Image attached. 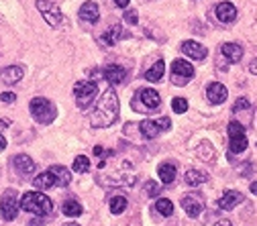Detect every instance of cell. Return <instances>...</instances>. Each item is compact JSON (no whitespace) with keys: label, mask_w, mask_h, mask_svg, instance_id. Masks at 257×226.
Returning a JSON list of instances; mask_svg holds the SVG:
<instances>
[{"label":"cell","mask_w":257,"mask_h":226,"mask_svg":"<svg viewBox=\"0 0 257 226\" xmlns=\"http://www.w3.org/2000/svg\"><path fill=\"white\" fill-rule=\"evenodd\" d=\"M119 120V98L113 88H109L106 92L98 98L94 112L90 116V124L94 128H106Z\"/></svg>","instance_id":"1"},{"label":"cell","mask_w":257,"mask_h":226,"mask_svg":"<svg viewBox=\"0 0 257 226\" xmlns=\"http://www.w3.org/2000/svg\"><path fill=\"white\" fill-rule=\"evenodd\" d=\"M20 208L25 212H31L39 218L43 216H49L53 210V202L41 192H27L20 196Z\"/></svg>","instance_id":"2"},{"label":"cell","mask_w":257,"mask_h":226,"mask_svg":"<svg viewBox=\"0 0 257 226\" xmlns=\"http://www.w3.org/2000/svg\"><path fill=\"white\" fill-rule=\"evenodd\" d=\"M29 108H31L33 118L39 124H49L55 118V114H57L55 104L51 100H47V98H33L31 104H29Z\"/></svg>","instance_id":"3"},{"label":"cell","mask_w":257,"mask_h":226,"mask_svg":"<svg viewBox=\"0 0 257 226\" xmlns=\"http://www.w3.org/2000/svg\"><path fill=\"white\" fill-rule=\"evenodd\" d=\"M35 4H37L39 12L43 14V18H45V22L49 27H53V29L61 27L63 12H61V8L53 2V0H35Z\"/></svg>","instance_id":"4"},{"label":"cell","mask_w":257,"mask_h":226,"mask_svg":"<svg viewBox=\"0 0 257 226\" xmlns=\"http://www.w3.org/2000/svg\"><path fill=\"white\" fill-rule=\"evenodd\" d=\"M74 94H76V104L80 108H86L94 102V98L98 94V84L96 82H76Z\"/></svg>","instance_id":"5"},{"label":"cell","mask_w":257,"mask_h":226,"mask_svg":"<svg viewBox=\"0 0 257 226\" xmlns=\"http://www.w3.org/2000/svg\"><path fill=\"white\" fill-rule=\"evenodd\" d=\"M18 208H20V200H18V194L14 190H6L0 198V212H2V218L4 220H14L16 214H18Z\"/></svg>","instance_id":"6"},{"label":"cell","mask_w":257,"mask_h":226,"mask_svg":"<svg viewBox=\"0 0 257 226\" xmlns=\"http://www.w3.org/2000/svg\"><path fill=\"white\" fill-rule=\"evenodd\" d=\"M194 78V67H192V63H188L186 59H174V63H171V80H174V84L178 86H186L188 80Z\"/></svg>","instance_id":"7"},{"label":"cell","mask_w":257,"mask_h":226,"mask_svg":"<svg viewBox=\"0 0 257 226\" xmlns=\"http://www.w3.org/2000/svg\"><path fill=\"white\" fill-rule=\"evenodd\" d=\"M169 126H171V120H169L167 116H163V118H159V120H143V122L139 124L141 134H143L145 139H155L161 130H167Z\"/></svg>","instance_id":"8"},{"label":"cell","mask_w":257,"mask_h":226,"mask_svg":"<svg viewBox=\"0 0 257 226\" xmlns=\"http://www.w3.org/2000/svg\"><path fill=\"white\" fill-rule=\"evenodd\" d=\"M182 208L190 218H198L200 212L204 210V198L202 194H188L182 198Z\"/></svg>","instance_id":"9"},{"label":"cell","mask_w":257,"mask_h":226,"mask_svg":"<svg viewBox=\"0 0 257 226\" xmlns=\"http://www.w3.org/2000/svg\"><path fill=\"white\" fill-rule=\"evenodd\" d=\"M12 165H14V169H16V173L20 177H31L35 173V169H37L35 161L31 159L29 155H16L12 159Z\"/></svg>","instance_id":"10"},{"label":"cell","mask_w":257,"mask_h":226,"mask_svg":"<svg viewBox=\"0 0 257 226\" xmlns=\"http://www.w3.org/2000/svg\"><path fill=\"white\" fill-rule=\"evenodd\" d=\"M135 100H141L143 102V108H149V110H153V108H157L161 104V98H159V94L155 92L153 88L139 90V92L135 94Z\"/></svg>","instance_id":"11"},{"label":"cell","mask_w":257,"mask_h":226,"mask_svg":"<svg viewBox=\"0 0 257 226\" xmlns=\"http://www.w3.org/2000/svg\"><path fill=\"white\" fill-rule=\"evenodd\" d=\"M182 53L192 57L194 61H200V59H204L208 55V49L204 47V45L196 43V41H184L182 43Z\"/></svg>","instance_id":"12"},{"label":"cell","mask_w":257,"mask_h":226,"mask_svg":"<svg viewBox=\"0 0 257 226\" xmlns=\"http://www.w3.org/2000/svg\"><path fill=\"white\" fill-rule=\"evenodd\" d=\"M229 92H227V88L221 84V82H212L208 88H206V98L210 104H223L227 100Z\"/></svg>","instance_id":"13"},{"label":"cell","mask_w":257,"mask_h":226,"mask_svg":"<svg viewBox=\"0 0 257 226\" xmlns=\"http://www.w3.org/2000/svg\"><path fill=\"white\" fill-rule=\"evenodd\" d=\"M241 200H243L241 192H237V190H229V192H225V194H223V198L217 202V206H219L221 210L229 212V210H233L237 204H241Z\"/></svg>","instance_id":"14"},{"label":"cell","mask_w":257,"mask_h":226,"mask_svg":"<svg viewBox=\"0 0 257 226\" xmlns=\"http://www.w3.org/2000/svg\"><path fill=\"white\" fill-rule=\"evenodd\" d=\"M102 78L109 82V84H121L125 78H127V70L123 65H106L102 70Z\"/></svg>","instance_id":"15"},{"label":"cell","mask_w":257,"mask_h":226,"mask_svg":"<svg viewBox=\"0 0 257 226\" xmlns=\"http://www.w3.org/2000/svg\"><path fill=\"white\" fill-rule=\"evenodd\" d=\"M80 18L84 20V22H90V25H96L98 22V18H100V8H98V4L96 2H84L82 6H80Z\"/></svg>","instance_id":"16"},{"label":"cell","mask_w":257,"mask_h":226,"mask_svg":"<svg viewBox=\"0 0 257 226\" xmlns=\"http://www.w3.org/2000/svg\"><path fill=\"white\" fill-rule=\"evenodd\" d=\"M23 76H25L23 67H18V65H8V67H4V70L0 72V82L6 84V86H12V84H16V82L23 80Z\"/></svg>","instance_id":"17"},{"label":"cell","mask_w":257,"mask_h":226,"mask_svg":"<svg viewBox=\"0 0 257 226\" xmlns=\"http://www.w3.org/2000/svg\"><path fill=\"white\" fill-rule=\"evenodd\" d=\"M221 55L231 63H239L243 57V49L237 43H225V45H221Z\"/></svg>","instance_id":"18"},{"label":"cell","mask_w":257,"mask_h":226,"mask_svg":"<svg viewBox=\"0 0 257 226\" xmlns=\"http://www.w3.org/2000/svg\"><path fill=\"white\" fill-rule=\"evenodd\" d=\"M214 12H217V18L221 22H233L235 18H237V8H235L231 2H219L217 8H214Z\"/></svg>","instance_id":"19"},{"label":"cell","mask_w":257,"mask_h":226,"mask_svg":"<svg viewBox=\"0 0 257 226\" xmlns=\"http://www.w3.org/2000/svg\"><path fill=\"white\" fill-rule=\"evenodd\" d=\"M184 182L188 186H192V188H198V186L208 182V175L204 171H200V169H188L186 175H184Z\"/></svg>","instance_id":"20"},{"label":"cell","mask_w":257,"mask_h":226,"mask_svg":"<svg viewBox=\"0 0 257 226\" xmlns=\"http://www.w3.org/2000/svg\"><path fill=\"white\" fill-rule=\"evenodd\" d=\"M33 186H35L37 190H49V188L57 186V179H55V175H53L51 171H45V173H39V175L33 179Z\"/></svg>","instance_id":"21"},{"label":"cell","mask_w":257,"mask_h":226,"mask_svg":"<svg viewBox=\"0 0 257 226\" xmlns=\"http://www.w3.org/2000/svg\"><path fill=\"white\" fill-rule=\"evenodd\" d=\"M123 37H125L123 27H121V25H113L111 29H106V31H104V35H102V39H100V41H102L104 45H117Z\"/></svg>","instance_id":"22"},{"label":"cell","mask_w":257,"mask_h":226,"mask_svg":"<svg viewBox=\"0 0 257 226\" xmlns=\"http://www.w3.org/2000/svg\"><path fill=\"white\" fill-rule=\"evenodd\" d=\"M163 74H165V63L159 59V61H155V63L145 72V80H147V82H159V80L163 78Z\"/></svg>","instance_id":"23"},{"label":"cell","mask_w":257,"mask_h":226,"mask_svg":"<svg viewBox=\"0 0 257 226\" xmlns=\"http://www.w3.org/2000/svg\"><path fill=\"white\" fill-rule=\"evenodd\" d=\"M49 171L55 175V179H57V186H61V188H66V186L72 182V173H70L66 167H63V165H53Z\"/></svg>","instance_id":"24"},{"label":"cell","mask_w":257,"mask_h":226,"mask_svg":"<svg viewBox=\"0 0 257 226\" xmlns=\"http://www.w3.org/2000/svg\"><path fill=\"white\" fill-rule=\"evenodd\" d=\"M157 171H159V179L163 184H171L176 179V165L174 163H161Z\"/></svg>","instance_id":"25"},{"label":"cell","mask_w":257,"mask_h":226,"mask_svg":"<svg viewBox=\"0 0 257 226\" xmlns=\"http://www.w3.org/2000/svg\"><path fill=\"white\" fill-rule=\"evenodd\" d=\"M82 204L78 200H68V202H63V206H61V212L66 214V216H70V218H74V216H80L82 214Z\"/></svg>","instance_id":"26"},{"label":"cell","mask_w":257,"mask_h":226,"mask_svg":"<svg viewBox=\"0 0 257 226\" xmlns=\"http://www.w3.org/2000/svg\"><path fill=\"white\" fill-rule=\"evenodd\" d=\"M229 149H231V153H243V151L247 149V137H245V134H239V137H231Z\"/></svg>","instance_id":"27"},{"label":"cell","mask_w":257,"mask_h":226,"mask_svg":"<svg viewBox=\"0 0 257 226\" xmlns=\"http://www.w3.org/2000/svg\"><path fill=\"white\" fill-rule=\"evenodd\" d=\"M155 210L161 216H171V214H174V204H171V200H167V198H159L155 202Z\"/></svg>","instance_id":"28"},{"label":"cell","mask_w":257,"mask_h":226,"mask_svg":"<svg viewBox=\"0 0 257 226\" xmlns=\"http://www.w3.org/2000/svg\"><path fill=\"white\" fill-rule=\"evenodd\" d=\"M109 206H111L113 214H123L125 208H127V198L125 196H113L111 202H109Z\"/></svg>","instance_id":"29"},{"label":"cell","mask_w":257,"mask_h":226,"mask_svg":"<svg viewBox=\"0 0 257 226\" xmlns=\"http://www.w3.org/2000/svg\"><path fill=\"white\" fill-rule=\"evenodd\" d=\"M196 153H198V157H200L202 161H212L214 159V149H212V145L208 141L200 143V147L196 149Z\"/></svg>","instance_id":"30"},{"label":"cell","mask_w":257,"mask_h":226,"mask_svg":"<svg viewBox=\"0 0 257 226\" xmlns=\"http://www.w3.org/2000/svg\"><path fill=\"white\" fill-rule=\"evenodd\" d=\"M74 171L76 173H86V171H90V159L86 155H78L76 159H74Z\"/></svg>","instance_id":"31"},{"label":"cell","mask_w":257,"mask_h":226,"mask_svg":"<svg viewBox=\"0 0 257 226\" xmlns=\"http://www.w3.org/2000/svg\"><path fill=\"white\" fill-rule=\"evenodd\" d=\"M143 192L147 198H157L159 196V184L153 182V179H147L145 186H143Z\"/></svg>","instance_id":"32"},{"label":"cell","mask_w":257,"mask_h":226,"mask_svg":"<svg viewBox=\"0 0 257 226\" xmlns=\"http://www.w3.org/2000/svg\"><path fill=\"white\" fill-rule=\"evenodd\" d=\"M171 108H174L176 114H184V112L188 110V102H186V98H174V100H171Z\"/></svg>","instance_id":"33"},{"label":"cell","mask_w":257,"mask_h":226,"mask_svg":"<svg viewBox=\"0 0 257 226\" xmlns=\"http://www.w3.org/2000/svg\"><path fill=\"white\" fill-rule=\"evenodd\" d=\"M239 134H245V126L237 120L229 122V137H239Z\"/></svg>","instance_id":"34"},{"label":"cell","mask_w":257,"mask_h":226,"mask_svg":"<svg viewBox=\"0 0 257 226\" xmlns=\"http://www.w3.org/2000/svg\"><path fill=\"white\" fill-rule=\"evenodd\" d=\"M123 18H125V22H128V25H137V22H139V18H137V12H135V10H125Z\"/></svg>","instance_id":"35"},{"label":"cell","mask_w":257,"mask_h":226,"mask_svg":"<svg viewBox=\"0 0 257 226\" xmlns=\"http://www.w3.org/2000/svg\"><path fill=\"white\" fill-rule=\"evenodd\" d=\"M249 106H251V102H249L247 98H239L237 102H235V106H233V110H235V112H241V110H247Z\"/></svg>","instance_id":"36"},{"label":"cell","mask_w":257,"mask_h":226,"mask_svg":"<svg viewBox=\"0 0 257 226\" xmlns=\"http://www.w3.org/2000/svg\"><path fill=\"white\" fill-rule=\"evenodd\" d=\"M14 100H16V96L12 92H2L0 94V102H4V104H12Z\"/></svg>","instance_id":"37"},{"label":"cell","mask_w":257,"mask_h":226,"mask_svg":"<svg viewBox=\"0 0 257 226\" xmlns=\"http://www.w3.org/2000/svg\"><path fill=\"white\" fill-rule=\"evenodd\" d=\"M128 2H131V0H115V4H117V6H121V8H127V6H128Z\"/></svg>","instance_id":"38"},{"label":"cell","mask_w":257,"mask_h":226,"mask_svg":"<svg viewBox=\"0 0 257 226\" xmlns=\"http://www.w3.org/2000/svg\"><path fill=\"white\" fill-rule=\"evenodd\" d=\"M249 72H251V74H255V76H257V59H253V61H251V63H249Z\"/></svg>","instance_id":"39"},{"label":"cell","mask_w":257,"mask_h":226,"mask_svg":"<svg viewBox=\"0 0 257 226\" xmlns=\"http://www.w3.org/2000/svg\"><path fill=\"white\" fill-rule=\"evenodd\" d=\"M214 226H233V222H231V220H219Z\"/></svg>","instance_id":"40"},{"label":"cell","mask_w":257,"mask_h":226,"mask_svg":"<svg viewBox=\"0 0 257 226\" xmlns=\"http://www.w3.org/2000/svg\"><path fill=\"white\" fill-rule=\"evenodd\" d=\"M4 147H6V139L2 137V132H0V151H4Z\"/></svg>","instance_id":"41"},{"label":"cell","mask_w":257,"mask_h":226,"mask_svg":"<svg viewBox=\"0 0 257 226\" xmlns=\"http://www.w3.org/2000/svg\"><path fill=\"white\" fill-rule=\"evenodd\" d=\"M249 190H251V194H257V179H255V182L249 186Z\"/></svg>","instance_id":"42"},{"label":"cell","mask_w":257,"mask_h":226,"mask_svg":"<svg viewBox=\"0 0 257 226\" xmlns=\"http://www.w3.org/2000/svg\"><path fill=\"white\" fill-rule=\"evenodd\" d=\"M8 124H10L8 118H2V120H0V126H8Z\"/></svg>","instance_id":"43"},{"label":"cell","mask_w":257,"mask_h":226,"mask_svg":"<svg viewBox=\"0 0 257 226\" xmlns=\"http://www.w3.org/2000/svg\"><path fill=\"white\" fill-rule=\"evenodd\" d=\"M61 226H80V224H76V222H68V224H61Z\"/></svg>","instance_id":"44"}]
</instances>
